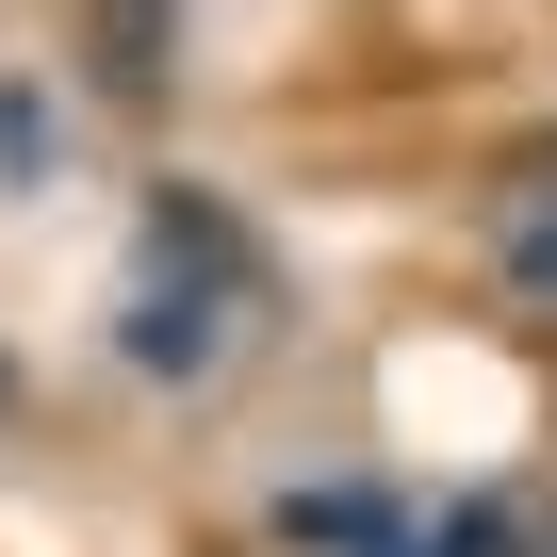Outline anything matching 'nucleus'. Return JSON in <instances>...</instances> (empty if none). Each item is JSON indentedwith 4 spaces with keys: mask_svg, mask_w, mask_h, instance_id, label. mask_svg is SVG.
<instances>
[{
    "mask_svg": "<svg viewBox=\"0 0 557 557\" xmlns=\"http://www.w3.org/2000/svg\"><path fill=\"white\" fill-rule=\"evenodd\" d=\"M115 345H132L148 377H213V361H230V278H181V262H164L148 296H132V329H115Z\"/></svg>",
    "mask_w": 557,
    "mask_h": 557,
    "instance_id": "f257e3e1",
    "label": "nucleus"
},
{
    "mask_svg": "<svg viewBox=\"0 0 557 557\" xmlns=\"http://www.w3.org/2000/svg\"><path fill=\"white\" fill-rule=\"evenodd\" d=\"M164 34H181V0H99L83 17V50H99L115 99H164Z\"/></svg>",
    "mask_w": 557,
    "mask_h": 557,
    "instance_id": "f03ea898",
    "label": "nucleus"
},
{
    "mask_svg": "<svg viewBox=\"0 0 557 557\" xmlns=\"http://www.w3.org/2000/svg\"><path fill=\"white\" fill-rule=\"evenodd\" d=\"M0 181H50V99L0 83Z\"/></svg>",
    "mask_w": 557,
    "mask_h": 557,
    "instance_id": "7ed1b4c3",
    "label": "nucleus"
},
{
    "mask_svg": "<svg viewBox=\"0 0 557 557\" xmlns=\"http://www.w3.org/2000/svg\"><path fill=\"white\" fill-rule=\"evenodd\" d=\"M508 278H524V296L557 312V213H524V230H508Z\"/></svg>",
    "mask_w": 557,
    "mask_h": 557,
    "instance_id": "20e7f679",
    "label": "nucleus"
},
{
    "mask_svg": "<svg viewBox=\"0 0 557 557\" xmlns=\"http://www.w3.org/2000/svg\"><path fill=\"white\" fill-rule=\"evenodd\" d=\"M508 541H524L508 508H443V541H426V557H508Z\"/></svg>",
    "mask_w": 557,
    "mask_h": 557,
    "instance_id": "39448f33",
    "label": "nucleus"
},
{
    "mask_svg": "<svg viewBox=\"0 0 557 557\" xmlns=\"http://www.w3.org/2000/svg\"><path fill=\"white\" fill-rule=\"evenodd\" d=\"M0 410H17V361H0Z\"/></svg>",
    "mask_w": 557,
    "mask_h": 557,
    "instance_id": "423d86ee",
    "label": "nucleus"
},
{
    "mask_svg": "<svg viewBox=\"0 0 557 557\" xmlns=\"http://www.w3.org/2000/svg\"><path fill=\"white\" fill-rule=\"evenodd\" d=\"M524 557H557V524H541V541H524Z\"/></svg>",
    "mask_w": 557,
    "mask_h": 557,
    "instance_id": "0eeeda50",
    "label": "nucleus"
}]
</instances>
